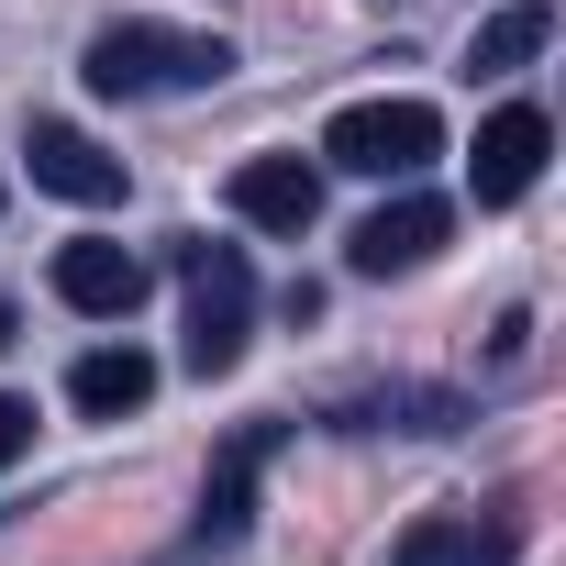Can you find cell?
Returning a JSON list of instances; mask_svg holds the SVG:
<instances>
[{"instance_id":"cell-5","label":"cell","mask_w":566,"mask_h":566,"mask_svg":"<svg viewBox=\"0 0 566 566\" xmlns=\"http://www.w3.org/2000/svg\"><path fill=\"white\" fill-rule=\"evenodd\" d=\"M444 233H455V211H444L433 189H411V178H400V200H378V211L345 233V266H356V277H411V266H433V255H444Z\"/></svg>"},{"instance_id":"cell-13","label":"cell","mask_w":566,"mask_h":566,"mask_svg":"<svg viewBox=\"0 0 566 566\" xmlns=\"http://www.w3.org/2000/svg\"><path fill=\"white\" fill-rule=\"evenodd\" d=\"M544 45H555V12H544V0H511V12H489V23H478L467 78H511V67H533Z\"/></svg>"},{"instance_id":"cell-9","label":"cell","mask_w":566,"mask_h":566,"mask_svg":"<svg viewBox=\"0 0 566 566\" xmlns=\"http://www.w3.org/2000/svg\"><path fill=\"white\" fill-rule=\"evenodd\" d=\"M233 211H244L255 233H290V244H301V233L323 222V167H312V156H244V167H233Z\"/></svg>"},{"instance_id":"cell-12","label":"cell","mask_w":566,"mask_h":566,"mask_svg":"<svg viewBox=\"0 0 566 566\" xmlns=\"http://www.w3.org/2000/svg\"><path fill=\"white\" fill-rule=\"evenodd\" d=\"M455 411L467 400H444V389H356V400H334L345 433H455Z\"/></svg>"},{"instance_id":"cell-3","label":"cell","mask_w":566,"mask_h":566,"mask_svg":"<svg viewBox=\"0 0 566 566\" xmlns=\"http://www.w3.org/2000/svg\"><path fill=\"white\" fill-rule=\"evenodd\" d=\"M444 156V112L433 101H345L334 123H323V167H345V178H422Z\"/></svg>"},{"instance_id":"cell-11","label":"cell","mask_w":566,"mask_h":566,"mask_svg":"<svg viewBox=\"0 0 566 566\" xmlns=\"http://www.w3.org/2000/svg\"><path fill=\"white\" fill-rule=\"evenodd\" d=\"M67 400H78L90 422H123V411L156 400V356H145V345H90V356L67 367Z\"/></svg>"},{"instance_id":"cell-14","label":"cell","mask_w":566,"mask_h":566,"mask_svg":"<svg viewBox=\"0 0 566 566\" xmlns=\"http://www.w3.org/2000/svg\"><path fill=\"white\" fill-rule=\"evenodd\" d=\"M23 455H34V400L0 389V467H23Z\"/></svg>"},{"instance_id":"cell-7","label":"cell","mask_w":566,"mask_h":566,"mask_svg":"<svg viewBox=\"0 0 566 566\" xmlns=\"http://www.w3.org/2000/svg\"><path fill=\"white\" fill-rule=\"evenodd\" d=\"M23 156H34V189H56V200H78V211H112V200H123V156H112L101 134H78V123H34Z\"/></svg>"},{"instance_id":"cell-10","label":"cell","mask_w":566,"mask_h":566,"mask_svg":"<svg viewBox=\"0 0 566 566\" xmlns=\"http://www.w3.org/2000/svg\"><path fill=\"white\" fill-rule=\"evenodd\" d=\"M56 301L90 323H123L145 301V255L134 244H56Z\"/></svg>"},{"instance_id":"cell-8","label":"cell","mask_w":566,"mask_h":566,"mask_svg":"<svg viewBox=\"0 0 566 566\" xmlns=\"http://www.w3.org/2000/svg\"><path fill=\"white\" fill-rule=\"evenodd\" d=\"M511 555H522V522L511 511H422L389 544V566H511Z\"/></svg>"},{"instance_id":"cell-6","label":"cell","mask_w":566,"mask_h":566,"mask_svg":"<svg viewBox=\"0 0 566 566\" xmlns=\"http://www.w3.org/2000/svg\"><path fill=\"white\" fill-rule=\"evenodd\" d=\"M544 156H555V123H544L533 101H500V112L478 123V156H467V189H478V211H511V200L544 178Z\"/></svg>"},{"instance_id":"cell-4","label":"cell","mask_w":566,"mask_h":566,"mask_svg":"<svg viewBox=\"0 0 566 566\" xmlns=\"http://www.w3.org/2000/svg\"><path fill=\"white\" fill-rule=\"evenodd\" d=\"M290 433H301V422H233V433L211 444V489H200V544H211V555H233V544L255 533V478L277 467Z\"/></svg>"},{"instance_id":"cell-15","label":"cell","mask_w":566,"mask_h":566,"mask_svg":"<svg viewBox=\"0 0 566 566\" xmlns=\"http://www.w3.org/2000/svg\"><path fill=\"white\" fill-rule=\"evenodd\" d=\"M12 345H23V312H12V301H0V356H12Z\"/></svg>"},{"instance_id":"cell-2","label":"cell","mask_w":566,"mask_h":566,"mask_svg":"<svg viewBox=\"0 0 566 566\" xmlns=\"http://www.w3.org/2000/svg\"><path fill=\"white\" fill-rule=\"evenodd\" d=\"M167 266H178V301H189V345H178L189 378H233L244 367V334H255V266H244V244L178 233Z\"/></svg>"},{"instance_id":"cell-1","label":"cell","mask_w":566,"mask_h":566,"mask_svg":"<svg viewBox=\"0 0 566 566\" xmlns=\"http://www.w3.org/2000/svg\"><path fill=\"white\" fill-rule=\"evenodd\" d=\"M78 78L101 90V101H167V90H222L233 78V45L222 34H189V23H101L90 34V56H78Z\"/></svg>"}]
</instances>
